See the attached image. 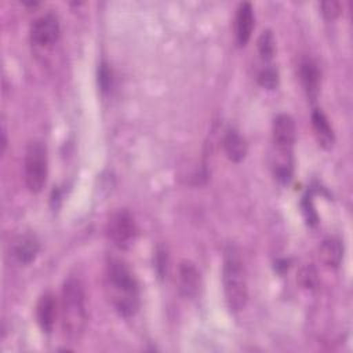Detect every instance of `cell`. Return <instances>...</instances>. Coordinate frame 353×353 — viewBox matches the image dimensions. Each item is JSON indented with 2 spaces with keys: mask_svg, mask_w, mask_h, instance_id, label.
Listing matches in <instances>:
<instances>
[{
  "mask_svg": "<svg viewBox=\"0 0 353 353\" xmlns=\"http://www.w3.org/2000/svg\"><path fill=\"white\" fill-rule=\"evenodd\" d=\"M105 290L114 310L124 317L139 307V284L131 268L119 258L109 259L105 270Z\"/></svg>",
  "mask_w": 353,
  "mask_h": 353,
  "instance_id": "1",
  "label": "cell"
},
{
  "mask_svg": "<svg viewBox=\"0 0 353 353\" xmlns=\"http://www.w3.org/2000/svg\"><path fill=\"white\" fill-rule=\"evenodd\" d=\"M61 327L65 338L72 343L80 341L87 325V306L84 287L79 279L69 277L61 292Z\"/></svg>",
  "mask_w": 353,
  "mask_h": 353,
  "instance_id": "2",
  "label": "cell"
},
{
  "mask_svg": "<svg viewBox=\"0 0 353 353\" xmlns=\"http://www.w3.org/2000/svg\"><path fill=\"white\" fill-rule=\"evenodd\" d=\"M222 283L225 301L229 309L233 312L241 310L247 303L248 288L243 261L239 250L233 244H229L223 254Z\"/></svg>",
  "mask_w": 353,
  "mask_h": 353,
  "instance_id": "3",
  "label": "cell"
},
{
  "mask_svg": "<svg viewBox=\"0 0 353 353\" xmlns=\"http://www.w3.org/2000/svg\"><path fill=\"white\" fill-rule=\"evenodd\" d=\"M23 174L26 188L32 193H39L43 190L48 174L47 149L43 142L32 141L28 143L23 159Z\"/></svg>",
  "mask_w": 353,
  "mask_h": 353,
  "instance_id": "4",
  "label": "cell"
},
{
  "mask_svg": "<svg viewBox=\"0 0 353 353\" xmlns=\"http://www.w3.org/2000/svg\"><path fill=\"white\" fill-rule=\"evenodd\" d=\"M138 234V228L134 216L127 210L114 211L108 221V236L112 243L121 248H130Z\"/></svg>",
  "mask_w": 353,
  "mask_h": 353,
  "instance_id": "5",
  "label": "cell"
},
{
  "mask_svg": "<svg viewBox=\"0 0 353 353\" xmlns=\"http://www.w3.org/2000/svg\"><path fill=\"white\" fill-rule=\"evenodd\" d=\"M59 37V22L54 14L39 17L30 26V41L37 47H50Z\"/></svg>",
  "mask_w": 353,
  "mask_h": 353,
  "instance_id": "6",
  "label": "cell"
},
{
  "mask_svg": "<svg viewBox=\"0 0 353 353\" xmlns=\"http://www.w3.org/2000/svg\"><path fill=\"white\" fill-rule=\"evenodd\" d=\"M296 138L294 119L287 113H280L273 120V143L279 153L291 154Z\"/></svg>",
  "mask_w": 353,
  "mask_h": 353,
  "instance_id": "7",
  "label": "cell"
},
{
  "mask_svg": "<svg viewBox=\"0 0 353 353\" xmlns=\"http://www.w3.org/2000/svg\"><path fill=\"white\" fill-rule=\"evenodd\" d=\"M178 290L185 298H194L201 287L200 272L192 261H182L178 266Z\"/></svg>",
  "mask_w": 353,
  "mask_h": 353,
  "instance_id": "8",
  "label": "cell"
},
{
  "mask_svg": "<svg viewBox=\"0 0 353 353\" xmlns=\"http://www.w3.org/2000/svg\"><path fill=\"white\" fill-rule=\"evenodd\" d=\"M252 29H254L252 6L248 1L240 3L236 11V18H234V36L239 47H244L248 43Z\"/></svg>",
  "mask_w": 353,
  "mask_h": 353,
  "instance_id": "9",
  "label": "cell"
},
{
  "mask_svg": "<svg viewBox=\"0 0 353 353\" xmlns=\"http://www.w3.org/2000/svg\"><path fill=\"white\" fill-rule=\"evenodd\" d=\"M39 250V239L33 233H23L15 239L12 245V255L21 265H29L36 259Z\"/></svg>",
  "mask_w": 353,
  "mask_h": 353,
  "instance_id": "10",
  "label": "cell"
},
{
  "mask_svg": "<svg viewBox=\"0 0 353 353\" xmlns=\"http://www.w3.org/2000/svg\"><path fill=\"white\" fill-rule=\"evenodd\" d=\"M57 317V301L51 292L43 294L36 305L37 324L46 334H50L54 328Z\"/></svg>",
  "mask_w": 353,
  "mask_h": 353,
  "instance_id": "11",
  "label": "cell"
},
{
  "mask_svg": "<svg viewBox=\"0 0 353 353\" xmlns=\"http://www.w3.org/2000/svg\"><path fill=\"white\" fill-rule=\"evenodd\" d=\"M299 76L306 97L310 101H316L320 91V70L317 65L309 58L303 59L299 65Z\"/></svg>",
  "mask_w": 353,
  "mask_h": 353,
  "instance_id": "12",
  "label": "cell"
},
{
  "mask_svg": "<svg viewBox=\"0 0 353 353\" xmlns=\"http://www.w3.org/2000/svg\"><path fill=\"white\" fill-rule=\"evenodd\" d=\"M312 127L314 131V137L319 142V145L323 149H331L335 142V135L332 131V127L330 125V121L324 112L321 109H314L312 113Z\"/></svg>",
  "mask_w": 353,
  "mask_h": 353,
  "instance_id": "13",
  "label": "cell"
},
{
  "mask_svg": "<svg viewBox=\"0 0 353 353\" xmlns=\"http://www.w3.org/2000/svg\"><path fill=\"white\" fill-rule=\"evenodd\" d=\"M223 150L228 159L233 163H240L247 156V142L241 137V134L234 128H228L223 135Z\"/></svg>",
  "mask_w": 353,
  "mask_h": 353,
  "instance_id": "14",
  "label": "cell"
},
{
  "mask_svg": "<svg viewBox=\"0 0 353 353\" xmlns=\"http://www.w3.org/2000/svg\"><path fill=\"white\" fill-rule=\"evenodd\" d=\"M320 259L327 268L336 269L343 258V244L339 239L330 237L325 239L320 245Z\"/></svg>",
  "mask_w": 353,
  "mask_h": 353,
  "instance_id": "15",
  "label": "cell"
},
{
  "mask_svg": "<svg viewBox=\"0 0 353 353\" xmlns=\"http://www.w3.org/2000/svg\"><path fill=\"white\" fill-rule=\"evenodd\" d=\"M256 46H258V52H259L261 58L265 62L270 61L273 58L274 50H276V40H274L272 30H269V29L263 30L258 37Z\"/></svg>",
  "mask_w": 353,
  "mask_h": 353,
  "instance_id": "16",
  "label": "cell"
},
{
  "mask_svg": "<svg viewBox=\"0 0 353 353\" xmlns=\"http://www.w3.org/2000/svg\"><path fill=\"white\" fill-rule=\"evenodd\" d=\"M258 83L266 90H274L279 85V72L272 66L263 68L258 73Z\"/></svg>",
  "mask_w": 353,
  "mask_h": 353,
  "instance_id": "17",
  "label": "cell"
},
{
  "mask_svg": "<svg viewBox=\"0 0 353 353\" xmlns=\"http://www.w3.org/2000/svg\"><path fill=\"white\" fill-rule=\"evenodd\" d=\"M299 283L303 288L307 290H313L317 287V272L312 265H305L301 270H299Z\"/></svg>",
  "mask_w": 353,
  "mask_h": 353,
  "instance_id": "18",
  "label": "cell"
},
{
  "mask_svg": "<svg viewBox=\"0 0 353 353\" xmlns=\"http://www.w3.org/2000/svg\"><path fill=\"white\" fill-rule=\"evenodd\" d=\"M320 10H321V15L324 17V19L334 21L335 18L339 17V14L342 11V6L336 0H327V1L320 3Z\"/></svg>",
  "mask_w": 353,
  "mask_h": 353,
  "instance_id": "19",
  "label": "cell"
},
{
  "mask_svg": "<svg viewBox=\"0 0 353 353\" xmlns=\"http://www.w3.org/2000/svg\"><path fill=\"white\" fill-rule=\"evenodd\" d=\"M302 208H303V214L306 216L307 223L309 225H314L317 222V214H316V211H314V208L312 205V201L307 197H305V200L302 203Z\"/></svg>",
  "mask_w": 353,
  "mask_h": 353,
  "instance_id": "20",
  "label": "cell"
},
{
  "mask_svg": "<svg viewBox=\"0 0 353 353\" xmlns=\"http://www.w3.org/2000/svg\"><path fill=\"white\" fill-rule=\"evenodd\" d=\"M98 80H99V84H101L103 91L109 88V85H110V70H109V68L105 62L101 63L99 73H98Z\"/></svg>",
  "mask_w": 353,
  "mask_h": 353,
  "instance_id": "21",
  "label": "cell"
}]
</instances>
